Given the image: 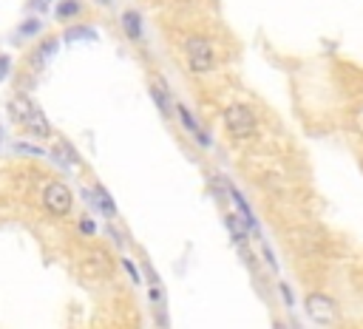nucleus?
<instances>
[{"label":"nucleus","instance_id":"39448f33","mask_svg":"<svg viewBox=\"0 0 363 329\" xmlns=\"http://www.w3.org/2000/svg\"><path fill=\"white\" fill-rule=\"evenodd\" d=\"M303 309H306V318L318 326H332L337 320V303L323 292H309L303 298Z\"/></svg>","mask_w":363,"mask_h":329},{"label":"nucleus","instance_id":"2eb2a0df","mask_svg":"<svg viewBox=\"0 0 363 329\" xmlns=\"http://www.w3.org/2000/svg\"><path fill=\"white\" fill-rule=\"evenodd\" d=\"M43 26H40V20L34 17V20H26L23 26H20V31H17V37H31V34H37Z\"/></svg>","mask_w":363,"mask_h":329},{"label":"nucleus","instance_id":"423d86ee","mask_svg":"<svg viewBox=\"0 0 363 329\" xmlns=\"http://www.w3.org/2000/svg\"><path fill=\"white\" fill-rule=\"evenodd\" d=\"M173 113L179 116L182 128H184V130H187V133H190V136L196 139V145H199V147H210V145H213L210 133H207V130H204V128L199 125V119L193 116V111H190V108H187L184 102H176V105H173Z\"/></svg>","mask_w":363,"mask_h":329},{"label":"nucleus","instance_id":"aec40b11","mask_svg":"<svg viewBox=\"0 0 363 329\" xmlns=\"http://www.w3.org/2000/svg\"><path fill=\"white\" fill-rule=\"evenodd\" d=\"M9 71H11V57H9V54H0V82L6 79Z\"/></svg>","mask_w":363,"mask_h":329},{"label":"nucleus","instance_id":"412c9836","mask_svg":"<svg viewBox=\"0 0 363 329\" xmlns=\"http://www.w3.org/2000/svg\"><path fill=\"white\" fill-rule=\"evenodd\" d=\"M48 6H51V0H28V9H37V11H43Z\"/></svg>","mask_w":363,"mask_h":329},{"label":"nucleus","instance_id":"9d476101","mask_svg":"<svg viewBox=\"0 0 363 329\" xmlns=\"http://www.w3.org/2000/svg\"><path fill=\"white\" fill-rule=\"evenodd\" d=\"M224 224H227V230H230V238L235 241V244H244L252 233H250V227L244 224V218L238 216V213H227L224 216Z\"/></svg>","mask_w":363,"mask_h":329},{"label":"nucleus","instance_id":"6e6552de","mask_svg":"<svg viewBox=\"0 0 363 329\" xmlns=\"http://www.w3.org/2000/svg\"><path fill=\"white\" fill-rule=\"evenodd\" d=\"M85 199H88V204H91L94 210H99L102 216H108V218H113V216H116V201L111 199V193H108L102 184L88 187V190H85Z\"/></svg>","mask_w":363,"mask_h":329},{"label":"nucleus","instance_id":"b1692460","mask_svg":"<svg viewBox=\"0 0 363 329\" xmlns=\"http://www.w3.org/2000/svg\"><path fill=\"white\" fill-rule=\"evenodd\" d=\"M0 139H3V128H0Z\"/></svg>","mask_w":363,"mask_h":329},{"label":"nucleus","instance_id":"9b49d317","mask_svg":"<svg viewBox=\"0 0 363 329\" xmlns=\"http://www.w3.org/2000/svg\"><path fill=\"white\" fill-rule=\"evenodd\" d=\"M150 96H153L156 108L162 111V116H164V119H170V116H173V102H170L167 91H164L162 85H153V88H150Z\"/></svg>","mask_w":363,"mask_h":329},{"label":"nucleus","instance_id":"6ab92c4d","mask_svg":"<svg viewBox=\"0 0 363 329\" xmlns=\"http://www.w3.org/2000/svg\"><path fill=\"white\" fill-rule=\"evenodd\" d=\"M79 233H82V235H94V233H96V221H94V218H88V216H85V218H79Z\"/></svg>","mask_w":363,"mask_h":329},{"label":"nucleus","instance_id":"f3484780","mask_svg":"<svg viewBox=\"0 0 363 329\" xmlns=\"http://www.w3.org/2000/svg\"><path fill=\"white\" fill-rule=\"evenodd\" d=\"M14 150H17V153H28V156H43V153H45L43 147H37V145H23V142H17Z\"/></svg>","mask_w":363,"mask_h":329},{"label":"nucleus","instance_id":"f257e3e1","mask_svg":"<svg viewBox=\"0 0 363 329\" xmlns=\"http://www.w3.org/2000/svg\"><path fill=\"white\" fill-rule=\"evenodd\" d=\"M6 111H9V116H11L14 122H20L23 128H28L34 136H40V139L51 136V125H48L45 113L40 111V105H37L31 96L14 94V96L9 99V105H6Z\"/></svg>","mask_w":363,"mask_h":329},{"label":"nucleus","instance_id":"1a4fd4ad","mask_svg":"<svg viewBox=\"0 0 363 329\" xmlns=\"http://www.w3.org/2000/svg\"><path fill=\"white\" fill-rule=\"evenodd\" d=\"M119 23H122V31H125V37L128 40H142V14L136 11V9H128V11H122V17H119Z\"/></svg>","mask_w":363,"mask_h":329},{"label":"nucleus","instance_id":"dca6fc26","mask_svg":"<svg viewBox=\"0 0 363 329\" xmlns=\"http://www.w3.org/2000/svg\"><path fill=\"white\" fill-rule=\"evenodd\" d=\"M122 267H125V272L130 275V281H133V284H142V272H139V267H136L130 258H122Z\"/></svg>","mask_w":363,"mask_h":329},{"label":"nucleus","instance_id":"0eeeda50","mask_svg":"<svg viewBox=\"0 0 363 329\" xmlns=\"http://www.w3.org/2000/svg\"><path fill=\"white\" fill-rule=\"evenodd\" d=\"M224 187H227V193H230V199H233V204H235V213L244 218V224L250 227V233L252 235H261V224H258V218H255V210L250 207V201L244 199V193L238 190V187H233L230 182H224Z\"/></svg>","mask_w":363,"mask_h":329},{"label":"nucleus","instance_id":"20e7f679","mask_svg":"<svg viewBox=\"0 0 363 329\" xmlns=\"http://www.w3.org/2000/svg\"><path fill=\"white\" fill-rule=\"evenodd\" d=\"M74 207V193L65 182H48L43 187V210L48 216H68Z\"/></svg>","mask_w":363,"mask_h":329},{"label":"nucleus","instance_id":"f03ea898","mask_svg":"<svg viewBox=\"0 0 363 329\" xmlns=\"http://www.w3.org/2000/svg\"><path fill=\"white\" fill-rule=\"evenodd\" d=\"M182 51H184V62L190 68V74L196 77H204L216 68V45L210 37L204 34H187L184 43H182Z\"/></svg>","mask_w":363,"mask_h":329},{"label":"nucleus","instance_id":"4468645a","mask_svg":"<svg viewBox=\"0 0 363 329\" xmlns=\"http://www.w3.org/2000/svg\"><path fill=\"white\" fill-rule=\"evenodd\" d=\"M57 48H60V40H57V37H48V40H45V43L37 48V62H45V60H51Z\"/></svg>","mask_w":363,"mask_h":329},{"label":"nucleus","instance_id":"f8f14e48","mask_svg":"<svg viewBox=\"0 0 363 329\" xmlns=\"http://www.w3.org/2000/svg\"><path fill=\"white\" fill-rule=\"evenodd\" d=\"M79 11H82V0H60L57 9H54L57 20H71V17H77Z\"/></svg>","mask_w":363,"mask_h":329},{"label":"nucleus","instance_id":"5701e85b","mask_svg":"<svg viewBox=\"0 0 363 329\" xmlns=\"http://www.w3.org/2000/svg\"><path fill=\"white\" fill-rule=\"evenodd\" d=\"M96 3H99V6H111L113 0H96Z\"/></svg>","mask_w":363,"mask_h":329},{"label":"nucleus","instance_id":"ddd939ff","mask_svg":"<svg viewBox=\"0 0 363 329\" xmlns=\"http://www.w3.org/2000/svg\"><path fill=\"white\" fill-rule=\"evenodd\" d=\"M65 40H68V43H77V40H96V31H94V26H74V28L65 31Z\"/></svg>","mask_w":363,"mask_h":329},{"label":"nucleus","instance_id":"4be33fe9","mask_svg":"<svg viewBox=\"0 0 363 329\" xmlns=\"http://www.w3.org/2000/svg\"><path fill=\"white\" fill-rule=\"evenodd\" d=\"M272 329H286V323L284 320H272Z\"/></svg>","mask_w":363,"mask_h":329},{"label":"nucleus","instance_id":"7ed1b4c3","mask_svg":"<svg viewBox=\"0 0 363 329\" xmlns=\"http://www.w3.org/2000/svg\"><path fill=\"white\" fill-rule=\"evenodd\" d=\"M224 130L233 142H250L255 133H258V116L250 105L244 102H230L224 108Z\"/></svg>","mask_w":363,"mask_h":329},{"label":"nucleus","instance_id":"a211bd4d","mask_svg":"<svg viewBox=\"0 0 363 329\" xmlns=\"http://www.w3.org/2000/svg\"><path fill=\"white\" fill-rule=\"evenodd\" d=\"M278 289H281V298H284V303L292 309V306H295V295H292L289 284H286V281H281V284H278Z\"/></svg>","mask_w":363,"mask_h":329}]
</instances>
